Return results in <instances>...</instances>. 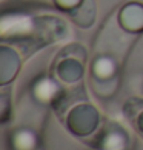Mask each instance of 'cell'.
<instances>
[{
    "label": "cell",
    "mask_w": 143,
    "mask_h": 150,
    "mask_svg": "<svg viewBox=\"0 0 143 150\" xmlns=\"http://www.w3.org/2000/svg\"><path fill=\"white\" fill-rule=\"evenodd\" d=\"M92 87L100 97H111L117 89V78L114 80H108V81H99V80H92Z\"/></svg>",
    "instance_id": "30bf717a"
},
{
    "label": "cell",
    "mask_w": 143,
    "mask_h": 150,
    "mask_svg": "<svg viewBox=\"0 0 143 150\" xmlns=\"http://www.w3.org/2000/svg\"><path fill=\"white\" fill-rule=\"evenodd\" d=\"M9 147L11 150H39L40 138L31 129H17L9 135Z\"/></svg>",
    "instance_id": "52a82bcc"
},
{
    "label": "cell",
    "mask_w": 143,
    "mask_h": 150,
    "mask_svg": "<svg viewBox=\"0 0 143 150\" xmlns=\"http://www.w3.org/2000/svg\"><path fill=\"white\" fill-rule=\"evenodd\" d=\"M72 22L80 28H89L95 20V3L94 0H83L79 8L69 12Z\"/></svg>",
    "instance_id": "9c48e42d"
},
{
    "label": "cell",
    "mask_w": 143,
    "mask_h": 150,
    "mask_svg": "<svg viewBox=\"0 0 143 150\" xmlns=\"http://www.w3.org/2000/svg\"><path fill=\"white\" fill-rule=\"evenodd\" d=\"M91 146L97 150H128L129 136L117 122H108L92 138Z\"/></svg>",
    "instance_id": "3957f363"
},
{
    "label": "cell",
    "mask_w": 143,
    "mask_h": 150,
    "mask_svg": "<svg viewBox=\"0 0 143 150\" xmlns=\"http://www.w3.org/2000/svg\"><path fill=\"white\" fill-rule=\"evenodd\" d=\"M20 66H22V60L16 49L5 45L0 47V84L5 86L11 83L17 77Z\"/></svg>",
    "instance_id": "8992f818"
},
{
    "label": "cell",
    "mask_w": 143,
    "mask_h": 150,
    "mask_svg": "<svg viewBox=\"0 0 143 150\" xmlns=\"http://www.w3.org/2000/svg\"><path fill=\"white\" fill-rule=\"evenodd\" d=\"M82 2H83V0H54V3H56L57 8L68 12V14H69L71 11H74L76 8H79L82 5Z\"/></svg>",
    "instance_id": "4fadbf2b"
},
{
    "label": "cell",
    "mask_w": 143,
    "mask_h": 150,
    "mask_svg": "<svg viewBox=\"0 0 143 150\" xmlns=\"http://www.w3.org/2000/svg\"><path fill=\"white\" fill-rule=\"evenodd\" d=\"M142 109H143V100L142 98H129L123 106V115L126 117L128 121H132Z\"/></svg>",
    "instance_id": "8fae6325"
},
{
    "label": "cell",
    "mask_w": 143,
    "mask_h": 150,
    "mask_svg": "<svg viewBox=\"0 0 143 150\" xmlns=\"http://www.w3.org/2000/svg\"><path fill=\"white\" fill-rule=\"evenodd\" d=\"M32 95L36 101H39L40 104H51L54 106L60 100V97L63 95L62 86L54 78L48 77V75H42L39 77L32 84Z\"/></svg>",
    "instance_id": "5b68a950"
},
{
    "label": "cell",
    "mask_w": 143,
    "mask_h": 150,
    "mask_svg": "<svg viewBox=\"0 0 143 150\" xmlns=\"http://www.w3.org/2000/svg\"><path fill=\"white\" fill-rule=\"evenodd\" d=\"M117 72H119L117 61L112 57H108V55L95 57V60L91 64L92 80H99V81L114 80V78H117Z\"/></svg>",
    "instance_id": "ba28073f"
},
{
    "label": "cell",
    "mask_w": 143,
    "mask_h": 150,
    "mask_svg": "<svg viewBox=\"0 0 143 150\" xmlns=\"http://www.w3.org/2000/svg\"><path fill=\"white\" fill-rule=\"evenodd\" d=\"M131 122H132V126L135 127V130H137L139 133H142V135H143V109L137 113V117H135Z\"/></svg>",
    "instance_id": "5bb4252c"
},
{
    "label": "cell",
    "mask_w": 143,
    "mask_h": 150,
    "mask_svg": "<svg viewBox=\"0 0 143 150\" xmlns=\"http://www.w3.org/2000/svg\"><path fill=\"white\" fill-rule=\"evenodd\" d=\"M88 54L82 45H69L62 52L54 64V72L57 78L66 84H74L83 78L85 74V64H86Z\"/></svg>",
    "instance_id": "7a4b0ae2"
},
{
    "label": "cell",
    "mask_w": 143,
    "mask_h": 150,
    "mask_svg": "<svg viewBox=\"0 0 143 150\" xmlns=\"http://www.w3.org/2000/svg\"><path fill=\"white\" fill-rule=\"evenodd\" d=\"M119 25L129 34L143 32V2L131 0L119 11Z\"/></svg>",
    "instance_id": "277c9868"
},
{
    "label": "cell",
    "mask_w": 143,
    "mask_h": 150,
    "mask_svg": "<svg viewBox=\"0 0 143 150\" xmlns=\"http://www.w3.org/2000/svg\"><path fill=\"white\" fill-rule=\"evenodd\" d=\"M0 106H2V109H0V118H2V122L3 124H6V122L9 121L11 118V98L8 92H3L2 97H0Z\"/></svg>",
    "instance_id": "7c38bea8"
},
{
    "label": "cell",
    "mask_w": 143,
    "mask_h": 150,
    "mask_svg": "<svg viewBox=\"0 0 143 150\" xmlns=\"http://www.w3.org/2000/svg\"><path fill=\"white\" fill-rule=\"evenodd\" d=\"M62 120L68 130L76 136H91L97 132L102 117L95 106L88 103V100H82L68 109Z\"/></svg>",
    "instance_id": "6da1fadb"
}]
</instances>
